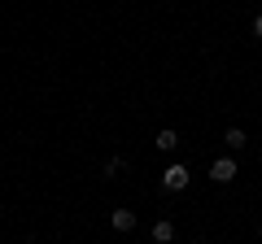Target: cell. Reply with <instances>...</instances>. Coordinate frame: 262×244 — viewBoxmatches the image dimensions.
I'll list each match as a JSON object with an SVG mask.
<instances>
[{"mask_svg":"<svg viewBox=\"0 0 262 244\" xmlns=\"http://www.w3.org/2000/svg\"><path fill=\"white\" fill-rule=\"evenodd\" d=\"M188 179H192V175H188L184 161H170V166L162 170V188H166V192H184V188H188Z\"/></svg>","mask_w":262,"mask_h":244,"instance_id":"6da1fadb","label":"cell"},{"mask_svg":"<svg viewBox=\"0 0 262 244\" xmlns=\"http://www.w3.org/2000/svg\"><path fill=\"white\" fill-rule=\"evenodd\" d=\"M236 175H241V170H236V157H214L210 161V179H214V183H232Z\"/></svg>","mask_w":262,"mask_h":244,"instance_id":"7a4b0ae2","label":"cell"},{"mask_svg":"<svg viewBox=\"0 0 262 244\" xmlns=\"http://www.w3.org/2000/svg\"><path fill=\"white\" fill-rule=\"evenodd\" d=\"M170 240H175V223H170V218L153 223V244H170Z\"/></svg>","mask_w":262,"mask_h":244,"instance_id":"3957f363","label":"cell"},{"mask_svg":"<svg viewBox=\"0 0 262 244\" xmlns=\"http://www.w3.org/2000/svg\"><path fill=\"white\" fill-rule=\"evenodd\" d=\"M223 144H227V149H232V153H241L245 144H249V135H245L241 127H227V131H223Z\"/></svg>","mask_w":262,"mask_h":244,"instance_id":"277c9868","label":"cell"},{"mask_svg":"<svg viewBox=\"0 0 262 244\" xmlns=\"http://www.w3.org/2000/svg\"><path fill=\"white\" fill-rule=\"evenodd\" d=\"M114 231H136V214H131V209H114Z\"/></svg>","mask_w":262,"mask_h":244,"instance_id":"5b68a950","label":"cell"},{"mask_svg":"<svg viewBox=\"0 0 262 244\" xmlns=\"http://www.w3.org/2000/svg\"><path fill=\"white\" fill-rule=\"evenodd\" d=\"M158 149L162 153H175L179 149V131H170V127H166V131H158Z\"/></svg>","mask_w":262,"mask_h":244,"instance_id":"8992f818","label":"cell"},{"mask_svg":"<svg viewBox=\"0 0 262 244\" xmlns=\"http://www.w3.org/2000/svg\"><path fill=\"white\" fill-rule=\"evenodd\" d=\"M118 170H127V161H122V157H110V161H105V175H110V179L118 175Z\"/></svg>","mask_w":262,"mask_h":244,"instance_id":"52a82bcc","label":"cell"},{"mask_svg":"<svg viewBox=\"0 0 262 244\" xmlns=\"http://www.w3.org/2000/svg\"><path fill=\"white\" fill-rule=\"evenodd\" d=\"M253 39H262V13L253 18Z\"/></svg>","mask_w":262,"mask_h":244,"instance_id":"ba28073f","label":"cell"},{"mask_svg":"<svg viewBox=\"0 0 262 244\" xmlns=\"http://www.w3.org/2000/svg\"><path fill=\"white\" fill-rule=\"evenodd\" d=\"M258 235H262V227H258Z\"/></svg>","mask_w":262,"mask_h":244,"instance_id":"9c48e42d","label":"cell"}]
</instances>
